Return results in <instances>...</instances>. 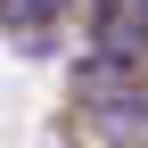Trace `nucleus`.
<instances>
[{"mask_svg": "<svg viewBox=\"0 0 148 148\" xmlns=\"http://www.w3.org/2000/svg\"><path fill=\"white\" fill-rule=\"evenodd\" d=\"M0 16H8V25H49L58 0H0Z\"/></svg>", "mask_w": 148, "mask_h": 148, "instance_id": "f257e3e1", "label": "nucleus"}]
</instances>
